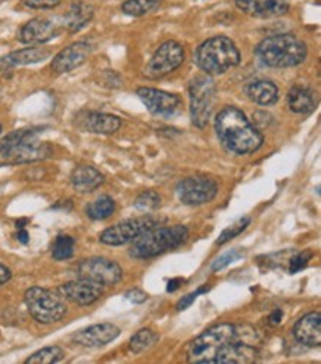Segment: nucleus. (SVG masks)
Masks as SVG:
<instances>
[{
	"instance_id": "24",
	"label": "nucleus",
	"mask_w": 321,
	"mask_h": 364,
	"mask_svg": "<svg viewBox=\"0 0 321 364\" xmlns=\"http://www.w3.org/2000/svg\"><path fill=\"white\" fill-rule=\"evenodd\" d=\"M247 98L259 105H273L278 101L280 90L271 80L258 79L244 87Z\"/></svg>"
},
{
	"instance_id": "37",
	"label": "nucleus",
	"mask_w": 321,
	"mask_h": 364,
	"mask_svg": "<svg viewBox=\"0 0 321 364\" xmlns=\"http://www.w3.org/2000/svg\"><path fill=\"white\" fill-rule=\"evenodd\" d=\"M207 290H209V287H200V289L195 290V292H191L190 295L184 296L180 302L176 304V309H178V311H184V309H187V308H188L195 299H197L202 294L207 292Z\"/></svg>"
},
{
	"instance_id": "13",
	"label": "nucleus",
	"mask_w": 321,
	"mask_h": 364,
	"mask_svg": "<svg viewBox=\"0 0 321 364\" xmlns=\"http://www.w3.org/2000/svg\"><path fill=\"white\" fill-rule=\"evenodd\" d=\"M136 95L139 100L144 102L147 107V110L158 117H173L181 108V98L175 95L165 92V90L154 89V87H139L136 90Z\"/></svg>"
},
{
	"instance_id": "40",
	"label": "nucleus",
	"mask_w": 321,
	"mask_h": 364,
	"mask_svg": "<svg viewBox=\"0 0 321 364\" xmlns=\"http://www.w3.org/2000/svg\"><path fill=\"white\" fill-rule=\"evenodd\" d=\"M281 318H283V311L281 309H274V311L270 314V317H268V323L271 324V326H277V324H280L281 323Z\"/></svg>"
},
{
	"instance_id": "35",
	"label": "nucleus",
	"mask_w": 321,
	"mask_h": 364,
	"mask_svg": "<svg viewBox=\"0 0 321 364\" xmlns=\"http://www.w3.org/2000/svg\"><path fill=\"white\" fill-rule=\"evenodd\" d=\"M240 257H241V253L237 249L227 252L225 255H222L221 258H218L215 262L212 264V271H219V269L228 267L229 264H233L234 261H237Z\"/></svg>"
},
{
	"instance_id": "26",
	"label": "nucleus",
	"mask_w": 321,
	"mask_h": 364,
	"mask_svg": "<svg viewBox=\"0 0 321 364\" xmlns=\"http://www.w3.org/2000/svg\"><path fill=\"white\" fill-rule=\"evenodd\" d=\"M289 108L296 114H310L315 110V94L307 86H293L288 94Z\"/></svg>"
},
{
	"instance_id": "10",
	"label": "nucleus",
	"mask_w": 321,
	"mask_h": 364,
	"mask_svg": "<svg viewBox=\"0 0 321 364\" xmlns=\"http://www.w3.org/2000/svg\"><path fill=\"white\" fill-rule=\"evenodd\" d=\"M157 225L151 216H139L109 227L99 234V242L107 246H123L136 240L141 234Z\"/></svg>"
},
{
	"instance_id": "39",
	"label": "nucleus",
	"mask_w": 321,
	"mask_h": 364,
	"mask_svg": "<svg viewBox=\"0 0 321 364\" xmlns=\"http://www.w3.org/2000/svg\"><path fill=\"white\" fill-rule=\"evenodd\" d=\"M11 277H12V272H11V269H9L6 265L0 264V286L5 284V283H8V282L11 280Z\"/></svg>"
},
{
	"instance_id": "20",
	"label": "nucleus",
	"mask_w": 321,
	"mask_h": 364,
	"mask_svg": "<svg viewBox=\"0 0 321 364\" xmlns=\"http://www.w3.org/2000/svg\"><path fill=\"white\" fill-rule=\"evenodd\" d=\"M236 6L255 18H276L288 14V0H236Z\"/></svg>"
},
{
	"instance_id": "33",
	"label": "nucleus",
	"mask_w": 321,
	"mask_h": 364,
	"mask_svg": "<svg viewBox=\"0 0 321 364\" xmlns=\"http://www.w3.org/2000/svg\"><path fill=\"white\" fill-rule=\"evenodd\" d=\"M249 224H251V218L249 216H244V218H241V220H239L237 223H234L233 225H229L228 228H225L222 232H221V235H219V239L217 240V245H225V243H228L229 240H233V239H236L237 235H240L247 227H249Z\"/></svg>"
},
{
	"instance_id": "23",
	"label": "nucleus",
	"mask_w": 321,
	"mask_h": 364,
	"mask_svg": "<svg viewBox=\"0 0 321 364\" xmlns=\"http://www.w3.org/2000/svg\"><path fill=\"white\" fill-rule=\"evenodd\" d=\"M70 181H71V186L82 194L86 193H92L97 188H99L104 184V175L95 169L94 166H87V165H82L73 169L70 175Z\"/></svg>"
},
{
	"instance_id": "36",
	"label": "nucleus",
	"mask_w": 321,
	"mask_h": 364,
	"mask_svg": "<svg viewBox=\"0 0 321 364\" xmlns=\"http://www.w3.org/2000/svg\"><path fill=\"white\" fill-rule=\"evenodd\" d=\"M23 4L30 9H53L61 4V0H23Z\"/></svg>"
},
{
	"instance_id": "9",
	"label": "nucleus",
	"mask_w": 321,
	"mask_h": 364,
	"mask_svg": "<svg viewBox=\"0 0 321 364\" xmlns=\"http://www.w3.org/2000/svg\"><path fill=\"white\" fill-rule=\"evenodd\" d=\"M184 60V48L175 41H168L163 45H160V48L154 52V55L144 68V76L153 80L162 79L170 75L176 68H180Z\"/></svg>"
},
{
	"instance_id": "41",
	"label": "nucleus",
	"mask_w": 321,
	"mask_h": 364,
	"mask_svg": "<svg viewBox=\"0 0 321 364\" xmlns=\"http://www.w3.org/2000/svg\"><path fill=\"white\" fill-rule=\"evenodd\" d=\"M16 239L20 243L23 245H27L30 242V235H28V231L26 228H18V232H16Z\"/></svg>"
},
{
	"instance_id": "7",
	"label": "nucleus",
	"mask_w": 321,
	"mask_h": 364,
	"mask_svg": "<svg viewBox=\"0 0 321 364\" xmlns=\"http://www.w3.org/2000/svg\"><path fill=\"white\" fill-rule=\"evenodd\" d=\"M24 302L30 316L42 324L58 323L67 314L64 298L43 287H30L24 294Z\"/></svg>"
},
{
	"instance_id": "22",
	"label": "nucleus",
	"mask_w": 321,
	"mask_h": 364,
	"mask_svg": "<svg viewBox=\"0 0 321 364\" xmlns=\"http://www.w3.org/2000/svg\"><path fill=\"white\" fill-rule=\"evenodd\" d=\"M50 57V49L42 46H31L8 53L6 57L0 58V71H5L18 65L38 64Z\"/></svg>"
},
{
	"instance_id": "12",
	"label": "nucleus",
	"mask_w": 321,
	"mask_h": 364,
	"mask_svg": "<svg viewBox=\"0 0 321 364\" xmlns=\"http://www.w3.org/2000/svg\"><path fill=\"white\" fill-rule=\"evenodd\" d=\"M176 194L188 206H200L212 202L218 194L215 181L206 176H190L176 186Z\"/></svg>"
},
{
	"instance_id": "11",
	"label": "nucleus",
	"mask_w": 321,
	"mask_h": 364,
	"mask_svg": "<svg viewBox=\"0 0 321 364\" xmlns=\"http://www.w3.org/2000/svg\"><path fill=\"white\" fill-rule=\"evenodd\" d=\"M76 274L79 279L94 282L101 286H114L121 280L123 271L117 262L95 257L83 259L76 268Z\"/></svg>"
},
{
	"instance_id": "15",
	"label": "nucleus",
	"mask_w": 321,
	"mask_h": 364,
	"mask_svg": "<svg viewBox=\"0 0 321 364\" xmlns=\"http://www.w3.org/2000/svg\"><path fill=\"white\" fill-rule=\"evenodd\" d=\"M92 52L91 43L87 42H75L60 50L55 57H53L50 63V70L55 75H65L80 67L86 63Z\"/></svg>"
},
{
	"instance_id": "38",
	"label": "nucleus",
	"mask_w": 321,
	"mask_h": 364,
	"mask_svg": "<svg viewBox=\"0 0 321 364\" xmlns=\"http://www.w3.org/2000/svg\"><path fill=\"white\" fill-rule=\"evenodd\" d=\"M124 296H126V299L131 301L132 304H142V302H146L147 298H148L147 294L142 292L141 289H132Z\"/></svg>"
},
{
	"instance_id": "25",
	"label": "nucleus",
	"mask_w": 321,
	"mask_h": 364,
	"mask_svg": "<svg viewBox=\"0 0 321 364\" xmlns=\"http://www.w3.org/2000/svg\"><path fill=\"white\" fill-rule=\"evenodd\" d=\"M95 9L92 5H89L82 0H77L70 6L68 12L64 16V27L70 33H77L83 30L89 23L94 20Z\"/></svg>"
},
{
	"instance_id": "44",
	"label": "nucleus",
	"mask_w": 321,
	"mask_h": 364,
	"mask_svg": "<svg viewBox=\"0 0 321 364\" xmlns=\"http://www.w3.org/2000/svg\"><path fill=\"white\" fill-rule=\"evenodd\" d=\"M0 95H2V85H0Z\"/></svg>"
},
{
	"instance_id": "5",
	"label": "nucleus",
	"mask_w": 321,
	"mask_h": 364,
	"mask_svg": "<svg viewBox=\"0 0 321 364\" xmlns=\"http://www.w3.org/2000/svg\"><path fill=\"white\" fill-rule=\"evenodd\" d=\"M190 237V231L184 225L153 227L132 242L129 255L135 259H148L160 253L183 246Z\"/></svg>"
},
{
	"instance_id": "21",
	"label": "nucleus",
	"mask_w": 321,
	"mask_h": 364,
	"mask_svg": "<svg viewBox=\"0 0 321 364\" xmlns=\"http://www.w3.org/2000/svg\"><path fill=\"white\" fill-rule=\"evenodd\" d=\"M295 339L307 347L321 345V316L318 311L308 313L299 318L293 327Z\"/></svg>"
},
{
	"instance_id": "29",
	"label": "nucleus",
	"mask_w": 321,
	"mask_h": 364,
	"mask_svg": "<svg viewBox=\"0 0 321 364\" xmlns=\"http://www.w3.org/2000/svg\"><path fill=\"white\" fill-rule=\"evenodd\" d=\"M160 2L162 0H126L121 5V11L131 16H144L154 12L160 6Z\"/></svg>"
},
{
	"instance_id": "28",
	"label": "nucleus",
	"mask_w": 321,
	"mask_h": 364,
	"mask_svg": "<svg viewBox=\"0 0 321 364\" xmlns=\"http://www.w3.org/2000/svg\"><path fill=\"white\" fill-rule=\"evenodd\" d=\"M75 247V237H71V235L67 234H61L52 245V258L55 261H67L70 258H73Z\"/></svg>"
},
{
	"instance_id": "43",
	"label": "nucleus",
	"mask_w": 321,
	"mask_h": 364,
	"mask_svg": "<svg viewBox=\"0 0 321 364\" xmlns=\"http://www.w3.org/2000/svg\"><path fill=\"white\" fill-rule=\"evenodd\" d=\"M2 131H4V126H2V123H0V134H2Z\"/></svg>"
},
{
	"instance_id": "14",
	"label": "nucleus",
	"mask_w": 321,
	"mask_h": 364,
	"mask_svg": "<svg viewBox=\"0 0 321 364\" xmlns=\"http://www.w3.org/2000/svg\"><path fill=\"white\" fill-rule=\"evenodd\" d=\"M60 26L50 18L38 16L24 24L18 31V41L24 45H42L60 34Z\"/></svg>"
},
{
	"instance_id": "45",
	"label": "nucleus",
	"mask_w": 321,
	"mask_h": 364,
	"mask_svg": "<svg viewBox=\"0 0 321 364\" xmlns=\"http://www.w3.org/2000/svg\"><path fill=\"white\" fill-rule=\"evenodd\" d=\"M0 193H2V187H0Z\"/></svg>"
},
{
	"instance_id": "19",
	"label": "nucleus",
	"mask_w": 321,
	"mask_h": 364,
	"mask_svg": "<svg viewBox=\"0 0 321 364\" xmlns=\"http://www.w3.org/2000/svg\"><path fill=\"white\" fill-rule=\"evenodd\" d=\"M76 126L79 129L91 132V134L111 135L120 129L121 120L114 114L98 113V112H83L76 117Z\"/></svg>"
},
{
	"instance_id": "6",
	"label": "nucleus",
	"mask_w": 321,
	"mask_h": 364,
	"mask_svg": "<svg viewBox=\"0 0 321 364\" xmlns=\"http://www.w3.org/2000/svg\"><path fill=\"white\" fill-rule=\"evenodd\" d=\"M236 326L221 323L209 327L200 336L195 338L188 347L187 358L190 363L210 364L215 363L219 351L234 338Z\"/></svg>"
},
{
	"instance_id": "27",
	"label": "nucleus",
	"mask_w": 321,
	"mask_h": 364,
	"mask_svg": "<svg viewBox=\"0 0 321 364\" xmlns=\"http://www.w3.org/2000/svg\"><path fill=\"white\" fill-rule=\"evenodd\" d=\"M116 212V202L110 196H101L86 208V215L92 221H104Z\"/></svg>"
},
{
	"instance_id": "17",
	"label": "nucleus",
	"mask_w": 321,
	"mask_h": 364,
	"mask_svg": "<svg viewBox=\"0 0 321 364\" xmlns=\"http://www.w3.org/2000/svg\"><path fill=\"white\" fill-rule=\"evenodd\" d=\"M120 335V329L113 323H98L86 327L73 335V341L82 347L97 348L113 342Z\"/></svg>"
},
{
	"instance_id": "32",
	"label": "nucleus",
	"mask_w": 321,
	"mask_h": 364,
	"mask_svg": "<svg viewBox=\"0 0 321 364\" xmlns=\"http://www.w3.org/2000/svg\"><path fill=\"white\" fill-rule=\"evenodd\" d=\"M162 205V197L156 191H144L135 200V208L141 212H151Z\"/></svg>"
},
{
	"instance_id": "18",
	"label": "nucleus",
	"mask_w": 321,
	"mask_h": 364,
	"mask_svg": "<svg viewBox=\"0 0 321 364\" xmlns=\"http://www.w3.org/2000/svg\"><path fill=\"white\" fill-rule=\"evenodd\" d=\"M258 358V350L252 342L240 339L236 333L219 351L215 363L219 364H251Z\"/></svg>"
},
{
	"instance_id": "3",
	"label": "nucleus",
	"mask_w": 321,
	"mask_h": 364,
	"mask_svg": "<svg viewBox=\"0 0 321 364\" xmlns=\"http://www.w3.org/2000/svg\"><path fill=\"white\" fill-rule=\"evenodd\" d=\"M307 53V45L295 34L271 36L255 48L258 60L266 67L273 68L296 67L305 61Z\"/></svg>"
},
{
	"instance_id": "2",
	"label": "nucleus",
	"mask_w": 321,
	"mask_h": 364,
	"mask_svg": "<svg viewBox=\"0 0 321 364\" xmlns=\"http://www.w3.org/2000/svg\"><path fill=\"white\" fill-rule=\"evenodd\" d=\"M42 131L18 129L6 135L0 141V161L4 165H24V163L40 161L52 156V147L46 142L39 141Z\"/></svg>"
},
{
	"instance_id": "1",
	"label": "nucleus",
	"mask_w": 321,
	"mask_h": 364,
	"mask_svg": "<svg viewBox=\"0 0 321 364\" xmlns=\"http://www.w3.org/2000/svg\"><path fill=\"white\" fill-rule=\"evenodd\" d=\"M215 131L224 147L239 156L261 149L263 136L237 107H225L215 119Z\"/></svg>"
},
{
	"instance_id": "34",
	"label": "nucleus",
	"mask_w": 321,
	"mask_h": 364,
	"mask_svg": "<svg viewBox=\"0 0 321 364\" xmlns=\"http://www.w3.org/2000/svg\"><path fill=\"white\" fill-rule=\"evenodd\" d=\"M311 257H312L311 252H302V253H298V255H295V257H292L289 259L290 274H296V272H299L300 269H304L307 267V264L310 262Z\"/></svg>"
},
{
	"instance_id": "16",
	"label": "nucleus",
	"mask_w": 321,
	"mask_h": 364,
	"mask_svg": "<svg viewBox=\"0 0 321 364\" xmlns=\"http://www.w3.org/2000/svg\"><path fill=\"white\" fill-rule=\"evenodd\" d=\"M58 292L64 299L80 306H86L95 304L102 296L104 286L77 277V280L64 283L58 289Z\"/></svg>"
},
{
	"instance_id": "30",
	"label": "nucleus",
	"mask_w": 321,
	"mask_h": 364,
	"mask_svg": "<svg viewBox=\"0 0 321 364\" xmlns=\"http://www.w3.org/2000/svg\"><path fill=\"white\" fill-rule=\"evenodd\" d=\"M64 358V350L57 345H52V347H46L34 353L26 360V364H53L58 363Z\"/></svg>"
},
{
	"instance_id": "42",
	"label": "nucleus",
	"mask_w": 321,
	"mask_h": 364,
	"mask_svg": "<svg viewBox=\"0 0 321 364\" xmlns=\"http://www.w3.org/2000/svg\"><path fill=\"white\" fill-rule=\"evenodd\" d=\"M184 283V279H173L168 283V292H175V290H178L181 287V284Z\"/></svg>"
},
{
	"instance_id": "31",
	"label": "nucleus",
	"mask_w": 321,
	"mask_h": 364,
	"mask_svg": "<svg viewBox=\"0 0 321 364\" xmlns=\"http://www.w3.org/2000/svg\"><path fill=\"white\" fill-rule=\"evenodd\" d=\"M158 335L150 329H142L136 335L132 336L129 341V350L134 354H141L147 350H150L153 345L157 342Z\"/></svg>"
},
{
	"instance_id": "4",
	"label": "nucleus",
	"mask_w": 321,
	"mask_h": 364,
	"mask_svg": "<svg viewBox=\"0 0 321 364\" xmlns=\"http://www.w3.org/2000/svg\"><path fill=\"white\" fill-rule=\"evenodd\" d=\"M240 60L241 55L236 43L225 36L207 39L194 53V63L209 76L224 75L231 68L237 67Z\"/></svg>"
},
{
	"instance_id": "8",
	"label": "nucleus",
	"mask_w": 321,
	"mask_h": 364,
	"mask_svg": "<svg viewBox=\"0 0 321 364\" xmlns=\"http://www.w3.org/2000/svg\"><path fill=\"white\" fill-rule=\"evenodd\" d=\"M190 92V116L194 126H207L213 110V98H215V82L209 75L195 76L188 86Z\"/></svg>"
}]
</instances>
